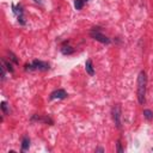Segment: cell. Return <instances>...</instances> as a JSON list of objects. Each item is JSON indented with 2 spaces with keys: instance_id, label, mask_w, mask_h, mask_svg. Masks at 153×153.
<instances>
[{
  "instance_id": "obj_5",
  "label": "cell",
  "mask_w": 153,
  "mask_h": 153,
  "mask_svg": "<svg viewBox=\"0 0 153 153\" xmlns=\"http://www.w3.org/2000/svg\"><path fill=\"white\" fill-rule=\"evenodd\" d=\"M12 11L16 14V17L18 18V22L22 25H24L25 24V22H24V11H23L22 5H12Z\"/></svg>"
},
{
  "instance_id": "obj_12",
  "label": "cell",
  "mask_w": 153,
  "mask_h": 153,
  "mask_svg": "<svg viewBox=\"0 0 153 153\" xmlns=\"http://www.w3.org/2000/svg\"><path fill=\"white\" fill-rule=\"evenodd\" d=\"M84 4H85V0H74V7H75V10L80 11L84 7Z\"/></svg>"
},
{
  "instance_id": "obj_15",
  "label": "cell",
  "mask_w": 153,
  "mask_h": 153,
  "mask_svg": "<svg viewBox=\"0 0 153 153\" xmlns=\"http://www.w3.org/2000/svg\"><path fill=\"white\" fill-rule=\"evenodd\" d=\"M0 69H1V80H5V78H6V76H5V75H6V71H5L6 68H5V66H4V65H1Z\"/></svg>"
},
{
  "instance_id": "obj_6",
  "label": "cell",
  "mask_w": 153,
  "mask_h": 153,
  "mask_svg": "<svg viewBox=\"0 0 153 153\" xmlns=\"http://www.w3.org/2000/svg\"><path fill=\"white\" fill-rule=\"evenodd\" d=\"M67 96H68V94H67V92H66L65 90L59 88V90L53 91V92L50 93V97H49V98H50L51 100H54V99H65Z\"/></svg>"
},
{
  "instance_id": "obj_10",
  "label": "cell",
  "mask_w": 153,
  "mask_h": 153,
  "mask_svg": "<svg viewBox=\"0 0 153 153\" xmlns=\"http://www.w3.org/2000/svg\"><path fill=\"white\" fill-rule=\"evenodd\" d=\"M1 62H2V65L5 66V68H6V69H7L10 73H13V72H14V69H13V67H12L11 61H10V62H7L5 59H2V61H1Z\"/></svg>"
},
{
  "instance_id": "obj_13",
  "label": "cell",
  "mask_w": 153,
  "mask_h": 153,
  "mask_svg": "<svg viewBox=\"0 0 153 153\" xmlns=\"http://www.w3.org/2000/svg\"><path fill=\"white\" fill-rule=\"evenodd\" d=\"M8 56H10V61H13L16 65H18V63H19V60L17 59V56H16L12 51H8Z\"/></svg>"
},
{
  "instance_id": "obj_16",
  "label": "cell",
  "mask_w": 153,
  "mask_h": 153,
  "mask_svg": "<svg viewBox=\"0 0 153 153\" xmlns=\"http://www.w3.org/2000/svg\"><path fill=\"white\" fill-rule=\"evenodd\" d=\"M117 151H118L120 153H122V152H123V149H122V147H121V142H120V141L117 142Z\"/></svg>"
},
{
  "instance_id": "obj_17",
  "label": "cell",
  "mask_w": 153,
  "mask_h": 153,
  "mask_svg": "<svg viewBox=\"0 0 153 153\" xmlns=\"http://www.w3.org/2000/svg\"><path fill=\"white\" fill-rule=\"evenodd\" d=\"M96 151H97V152H104V149H103V148H97Z\"/></svg>"
},
{
  "instance_id": "obj_3",
  "label": "cell",
  "mask_w": 153,
  "mask_h": 153,
  "mask_svg": "<svg viewBox=\"0 0 153 153\" xmlns=\"http://www.w3.org/2000/svg\"><path fill=\"white\" fill-rule=\"evenodd\" d=\"M90 36H91L94 41H98V42H100V43H103V44H110V43H111V39H110L109 37H106L104 33H102L98 27H93V29L91 30V32H90Z\"/></svg>"
},
{
  "instance_id": "obj_1",
  "label": "cell",
  "mask_w": 153,
  "mask_h": 153,
  "mask_svg": "<svg viewBox=\"0 0 153 153\" xmlns=\"http://www.w3.org/2000/svg\"><path fill=\"white\" fill-rule=\"evenodd\" d=\"M146 88H147V75L145 71H140L137 75V100L140 104H145L146 102Z\"/></svg>"
},
{
  "instance_id": "obj_7",
  "label": "cell",
  "mask_w": 153,
  "mask_h": 153,
  "mask_svg": "<svg viewBox=\"0 0 153 153\" xmlns=\"http://www.w3.org/2000/svg\"><path fill=\"white\" fill-rule=\"evenodd\" d=\"M85 71L88 75H94V68H93V63L91 59H87L85 62Z\"/></svg>"
},
{
  "instance_id": "obj_14",
  "label": "cell",
  "mask_w": 153,
  "mask_h": 153,
  "mask_svg": "<svg viewBox=\"0 0 153 153\" xmlns=\"http://www.w3.org/2000/svg\"><path fill=\"white\" fill-rule=\"evenodd\" d=\"M1 109H2V111H4L5 115H8V114H10V109L7 108L6 102H1Z\"/></svg>"
},
{
  "instance_id": "obj_2",
  "label": "cell",
  "mask_w": 153,
  "mask_h": 153,
  "mask_svg": "<svg viewBox=\"0 0 153 153\" xmlns=\"http://www.w3.org/2000/svg\"><path fill=\"white\" fill-rule=\"evenodd\" d=\"M50 68L48 62L44 61H39V60H35L31 63H26L25 65V71H41V72H45Z\"/></svg>"
},
{
  "instance_id": "obj_9",
  "label": "cell",
  "mask_w": 153,
  "mask_h": 153,
  "mask_svg": "<svg viewBox=\"0 0 153 153\" xmlns=\"http://www.w3.org/2000/svg\"><path fill=\"white\" fill-rule=\"evenodd\" d=\"M29 147H30V139L27 136H24L22 140V151L25 152L29 149Z\"/></svg>"
},
{
  "instance_id": "obj_11",
  "label": "cell",
  "mask_w": 153,
  "mask_h": 153,
  "mask_svg": "<svg viewBox=\"0 0 153 153\" xmlns=\"http://www.w3.org/2000/svg\"><path fill=\"white\" fill-rule=\"evenodd\" d=\"M143 117H145L146 120H148V121L153 120V111H151L149 109L143 110Z\"/></svg>"
},
{
  "instance_id": "obj_4",
  "label": "cell",
  "mask_w": 153,
  "mask_h": 153,
  "mask_svg": "<svg viewBox=\"0 0 153 153\" xmlns=\"http://www.w3.org/2000/svg\"><path fill=\"white\" fill-rule=\"evenodd\" d=\"M111 114H112V120H114L116 127H117L118 129H121V106H120L118 104H116V105L112 108Z\"/></svg>"
},
{
  "instance_id": "obj_18",
  "label": "cell",
  "mask_w": 153,
  "mask_h": 153,
  "mask_svg": "<svg viewBox=\"0 0 153 153\" xmlns=\"http://www.w3.org/2000/svg\"><path fill=\"white\" fill-rule=\"evenodd\" d=\"M36 4H41V0H33Z\"/></svg>"
},
{
  "instance_id": "obj_19",
  "label": "cell",
  "mask_w": 153,
  "mask_h": 153,
  "mask_svg": "<svg viewBox=\"0 0 153 153\" xmlns=\"http://www.w3.org/2000/svg\"><path fill=\"white\" fill-rule=\"evenodd\" d=\"M87 1H88V0H85V2H87Z\"/></svg>"
},
{
  "instance_id": "obj_8",
  "label": "cell",
  "mask_w": 153,
  "mask_h": 153,
  "mask_svg": "<svg viewBox=\"0 0 153 153\" xmlns=\"http://www.w3.org/2000/svg\"><path fill=\"white\" fill-rule=\"evenodd\" d=\"M61 53L63 54V55H71V54H73L74 53V48L73 47H71V45H62L61 47Z\"/></svg>"
}]
</instances>
